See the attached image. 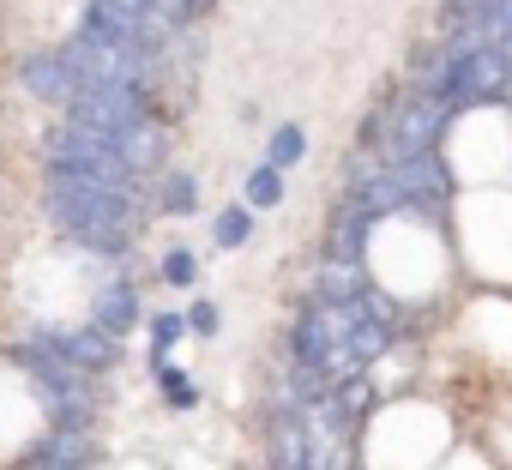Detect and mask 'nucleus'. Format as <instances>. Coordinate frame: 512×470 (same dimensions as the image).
<instances>
[{"label": "nucleus", "instance_id": "f257e3e1", "mask_svg": "<svg viewBox=\"0 0 512 470\" xmlns=\"http://www.w3.org/2000/svg\"><path fill=\"white\" fill-rule=\"evenodd\" d=\"M151 187L97 181V175H43V211L67 242L103 266H127V248L139 235Z\"/></svg>", "mask_w": 512, "mask_h": 470}, {"label": "nucleus", "instance_id": "f03ea898", "mask_svg": "<svg viewBox=\"0 0 512 470\" xmlns=\"http://www.w3.org/2000/svg\"><path fill=\"white\" fill-rule=\"evenodd\" d=\"M0 362L19 368L31 380V392L43 398V416L49 428H79V434H97V416H103V380L73 368L49 338L43 326H31L25 338H13L7 350H0Z\"/></svg>", "mask_w": 512, "mask_h": 470}, {"label": "nucleus", "instance_id": "7ed1b4c3", "mask_svg": "<svg viewBox=\"0 0 512 470\" xmlns=\"http://www.w3.org/2000/svg\"><path fill=\"white\" fill-rule=\"evenodd\" d=\"M103 338H115V344H127V332L145 320V290H139V278L127 272V266H109V284H97V296H91V314H85Z\"/></svg>", "mask_w": 512, "mask_h": 470}, {"label": "nucleus", "instance_id": "20e7f679", "mask_svg": "<svg viewBox=\"0 0 512 470\" xmlns=\"http://www.w3.org/2000/svg\"><path fill=\"white\" fill-rule=\"evenodd\" d=\"M13 79H19V91H25L31 103H49V109H67V97H73V61H67L61 43L25 55V61L13 67Z\"/></svg>", "mask_w": 512, "mask_h": 470}, {"label": "nucleus", "instance_id": "39448f33", "mask_svg": "<svg viewBox=\"0 0 512 470\" xmlns=\"http://www.w3.org/2000/svg\"><path fill=\"white\" fill-rule=\"evenodd\" d=\"M43 338H49L73 368H85V374H97V380H103L109 368H121V356H127V350H121L115 338H103L91 320H85V326H43Z\"/></svg>", "mask_w": 512, "mask_h": 470}, {"label": "nucleus", "instance_id": "423d86ee", "mask_svg": "<svg viewBox=\"0 0 512 470\" xmlns=\"http://www.w3.org/2000/svg\"><path fill=\"white\" fill-rule=\"evenodd\" d=\"M151 205H163L169 217H193V211H199V175L169 163V169L151 181Z\"/></svg>", "mask_w": 512, "mask_h": 470}, {"label": "nucleus", "instance_id": "0eeeda50", "mask_svg": "<svg viewBox=\"0 0 512 470\" xmlns=\"http://www.w3.org/2000/svg\"><path fill=\"white\" fill-rule=\"evenodd\" d=\"M284 193H290V175H278L272 163H253L241 175V205L247 211H272V205H284Z\"/></svg>", "mask_w": 512, "mask_h": 470}, {"label": "nucleus", "instance_id": "6e6552de", "mask_svg": "<svg viewBox=\"0 0 512 470\" xmlns=\"http://www.w3.org/2000/svg\"><path fill=\"white\" fill-rule=\"evenodd\" d=\"M247 242H253V211H247L241 199L217 205V211H211V248L235 254V248H247Z\"/></svg>", "mask_w": 512, "mask_h": 470}, {"label": "nucleus", "instance_id": "1a4fd4ad", "mask_svg": "<svg viewBox=\"0 0 512 470\" xmlns=\"http://www.w3.org/2000/svg\"><path fill=\"white\" fill-rule=\"evenodd\" d=\"M302 157H308V133H302L296 121H284V127H272V139H266V157H260V163H272L278 175H290V169H296Z\"/></svg>", "mask_w": 512, "mask_h": 470}, {"label": "nucleus", "instance_id": "9d476101", "mask_svg": "<svg viewBox=\"0 0 512 470\" xmlns=\"http://www.w3.org/2000/svg\"><path fill=\"white\" fill-rule=\"evenodd\" d=\"M151 380H157V392H163V404H169V410H181V416H187V410H199V380H193V374H181L175 362L151 368Z\"/></svg>", "mask_w": 512, "mask_h": 470}, {"label": "nucleus", "instance_id": "9b49d317", "mask_svg": "<svg viewBox=\"0 0 512 470\" xmlns=\"http://www.w3.org/2000/svg\"><path fill=\"white\" fill-rule=\"evenodd\" d=\"M181 338H187V314L157 308V314H151V344H145V350H151V368H163V362H169V350H175Z\"/></svg>", "mask_w": 512, "mask_h": 470}, {"label": "nucleus", "instance_id": "f8f14e48", "mask_svg": "<svg viewBox=\"0 0 512 470\" xmlns=\"http://www.w3.org/2000/svg\"><path fill=\"white\" fill-rule=\"evenodd\" d=\"M157 278H163L169 290H193V284H199V254H193V248H163Z\"/></svg>", "mask_w": 512, "mask_h": 470}, {"label": "nucleus", "instance_id": "ddd939ff", "mask_svg": "<svg viewBox=\"0 0 512 470\" xmlns=\"http://www.w3.org/2000/svg\"><path fill=\"white\" fill-rule=\"evenodd\" d=\"M217 326H223V314H217V302H205V296H193V302H187V332H199V338H217Z\"/></svg>", "mask_w": 512, "mask_h": 470}]
</instances>
